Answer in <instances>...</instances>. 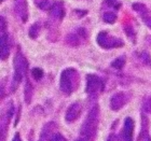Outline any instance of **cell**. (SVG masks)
Here are the masks:
<instances>
[{"label": "cell", "instance_id": "6da1fadb", "mask_svg": "<svg viewBox=\"0 0 151 141\" xmlns=\"http://www.w3.org/2000/svg\"><path fill=\"white\" fill-rule=\"evenodd\" d=\"M98 120H99V109L97 106H95L90 110L81 129L82 135L84 136L86 140H92L95 137V134L97 130Z\"/></svg>", "mask_w": 151, "mask_h": 141}, {"label": "cell", "instance_id": "7a4b0ae2", "mask_svg": "<svg viewBox=\"0 0 151 141\" xmlns=\"http://www.w3.org/2000/svg\"><path fill=\"white\" fill-rule=\"evenodd\" d=\"M79 82L78 72L73 68L64 70L60 74V91L63 92L65 95H70L73 92Z\"/></svg>", "mask_w": 151, "mask_h": 141}, {"label": "cell", "instance_id": "3957f363", "mask_svg": "<svg viewBox=\"0 0 151 141\" xmlns=\"http://www.w3.org/2000/svg\"><path fill=\"white\" fill-rule=\"evenodd\" d=\"M27 68H28V65L25 57L23 56L21 52H17L14 57V77L12 82V91H15L22 80L26 77Z\"/></svg>", "mask_w": 151, "mask_h": 141}, {"label": "cell", "instance_id": "277c9868", "mask_svg": "<svg viewBox=\"0 0 151 141\" xmlns=\"http://www.w3.org/2000/svg\"><path fill=\"white\" fill-rule=\"evenodd\" d=\"M97 43L104 49H114L123 45V41L119 38L109 35L106 31H101L97 36Z\"/></svg>", "mask_w": 151, "mask_h": 141}, {"label": "cell", "instance_id": "5b68a950", "mask_svg": "<svg viewBox=\"0 0 151 141\" xmlns=\"http://www.w3.org/2000/svg\"><path fill=\"white\" fill-rule=\"evenodd\" d=\"M104 89V81L96 74H88L86 77V93L90 96H96Z\"/></svg>", "mask_w": 151, "mask_h": 141}, {"label": "cell", "instance_id": "8992f818", "mask_svg": "<svg viewBox=\"0 0 151 141\" xmlns=\"http://www.w3.org/2000/svg\"><path fill=\"white\" fill-rule=\"evenodd\" d=\"M1 59L4 60L8 58L10 54V41H9V36L6 32V21L4 17L1 16Z\"/></svg>", "mask_w": 151, "mask_h": 141}, {"label": "cell", "instance_id": "52a82bcc", "mask_svg": "<svg viewBox=\"0 0 151 141\" xmlns=\"http://www.w3.org/2000/svg\"><path fill=\"white\" fill-rule=\"evenodd\" d=\"M14 12L19 16L23 23L28 19V6L26 0H14Z\"/></svg>", "mask_w": 151, "mask_h": 141}, {"label": "cell", "instance_id": "ba28073f", "mask_svg": "<svg viewBox=\"0 0 151 141\" xmlns=\"http://www.w3.org/2000/svg\"><path fill=\"white\" fill-rule=\"evenodd\" d=\"M129 101V95L125 93H116L110 99V108L114 111L120 110Z\"/></svg>", "mask_w": 151, "mask_h": 141}, {"label": "cell", "instance_id": "9c48e42d", "mask_svg": "<svg viewBox=\"0 0 151 141\" xmlns=\"http://www.w3.org/2000/svg\"><path fill=\"white\" fill-rule=\"evenodd\" d=\"M133 10L138 12L139 15L142 16L144 23L151 29V14L149 12V10L147 9V6L145 4H142V3L135 2L133 3Z\"/></svg>", "mask_w": 151, "mask_h": 141}, {"label": "cell", "instance_id": "30bf717a", "mask_svg": "<svg viewBox=\"0 0 151 141\" xmlns=\"http://www.w3.org/2000/svg\"><path fill=\"white\" fill-rule=\"evenodd\" d=\"M85 38H86V31H85V29L79 28V29H77L75 32L70 34V35L66 38L67 39L66 42L69 44V45H71V47H78L82 39H85Z\"/></svg>", "mask_w": 151, "mask_h": 141}, {"label": "cell", "instance_id": "8fae6325", "mask_svg": "<svg viewBox=\"0 0 151 141\" xmlns=\"http://www.w3.org/2000/svg\"><path fill=\"white\" fill-rule=\"evenodd\" d=\"M81 111L82 106L80 102H73V104H70L66 112V121L67 122H73L81 114Z\"/></svg>", "mask_w": 151, "mask_h": 141}, {"label": "cell", "instance_id": "7c38bea8", "mask_svg": "<svg viewBox=\"0 0 151 141\" xmlns=\"http://www.w3.org/2000/svg\"><path fill=\"white\" fill-rule=\"evenodd\" d=\"M133 129H134V122L131 117H127L124 121V127L122 132L123 141H133Z\"/></svg>", "mask_w": 151, "mask_h": 141}, {"label": "cell", "instance_id": "4fadbf2b", "mask_svg": "<svg viewBox=\"0 0 151 141\" xmlns=\"http://www.w3.org/2000/svg\"><path fill=\"white\" fill-rule=\"evenodd\" d=\"M50 15L53 19L60 21L65 15V9H64V4L62 1H56L52 4L50 9Z\"/></svg>", "mask_w": 151, "mask_h": 141}, {"label": "cell", "instance_id": "5bb4252c", "mask_svg": "<svg viewBox=\"0 0 151 141\" xmlns=\"http://www.w3.org/2000/svg\"><path fill=\"white\" fill-rule=\"evenodd\" d=\"M35 1V4L40 8L41 10H50L52 4H51V0H34Z\"/></svg>", "mask_w": 151, "mask_h": 141}, {"label": "cell", "instance_id": "9a60e30c", "mask_svg": "<svg viewBox=\"0 0 151 141\" xmlns=\"http://www.w3.org/2000/svg\"><path fill=\"white\" fill-rule=\"evenodd\" d=\"M103 19L108 24H113L116 21V14L114 12H105Z\"/></svg>", "mask_w": 151, "mask_h": 141}, {"label": "cell", "instance_id": "2e32d148", "mask_svg": "<svg viewBox=\"0 0 151 141\" xmlns=\"http://www.w3.org/2000/svg\"><path fill=\"white\" fill-rule=\"evenodd\" d=\"M124 65H125V57L124 56L118 57L116 59H114L112 63H111V66H112L113 68H116V69H121V68H123Z\"/></svg>", "mask_w": 151, "mask_h": 141}, {"label": "cell", "instance_id": "e0dca14e", "mask_svg": "<svg viewBox=\"0 0 151 141\" xmlns=\"http://www.w3.org/2000/svg\"><path fill=\"white\" fill-rule=\"evenodd\" d=\"M39 34H40V26L38 23H36L29 29V37L32 38V39H36L39 36Z\"/></svg>", "mask_w": 151, "mask_h": 141}, {"label": "cell", "instance_id": "ac0fdd59", "mask_svg": "<svg viewBox=\"0 0 151 141\" xmlns=\"http://www.w3.org/2000/svg\"><path fill=\"white\" fill-rule=\"evenodd\" d=\"M104 4L105 6H112L116 10L120 9V6H121V3L119 1H116V0H105Z\"/></svg>", "mask_w": 151, "mask_h": 141}, {"label": "cell", "instance_id": "d6986e66", "mask_svg": "<svg viewBox=\"0 0 151 141\" xmlns=\"http://www.w3.org/2000/svg\"><path fill=\"white\" fill-rule=\"evenodd\" d=\"M32 78L36 79V80H40L42 78V75H43V71L41 69H39V68H34L32 70Z\"/></svg>", "mask_w": 151, "mask_h": 141}, {"label": "cell", "instance_id": "ffe728a7", "mask_svg": "<svg viewBox=\"0 0 151 141\" xmlns=\"http://www.w3.org/2000/svg\"><path fill=\"white\" fill-rule=\"evenodd\" d=\"M139 57L142 58V63H145V65H149V66H151V57L148 53L142 52V53H140V56Z\"/></svg>", "mask_w": 151, "mask_h": 141}, {"label": "cell", "instance_id": "44dd1931", "mask_svg": "<svg viewBox=\"0 0 151 141\" xmlns=\"http://www.w3.org/2000/svg\"><path fill=\"white\" fill-rule=\"evenodd\" d=\"M144 109L146 112L151 113V96H148L144 100Z\"/></svg>", "mask_w": 151, "mask_h": 141}, {"label": "cell", "instance_id": "7402d4cb", "mask_svg": "<svg viewBox=\"0 0 151 141\" xmlns=\"http://www.w3.org/2000/svg\"><path fill=\"white\" fill-rule=\"evenodd\" d=\"M125 34H126L127 36H129V37L134 38V36H135V32H134V30H133L132 26L127 25V27L125 28Z\"/></svg>", "mask_w": 151, "mask_h": 141}, {"label": "cell", "instance_id": "603a6c76", "mask_svg": "<svg viewBox=\"0 0 151 141\" xmlns=\"http://www.w3.org/2000/svg\"><path fill=\"white\" fill-rule=\"evenodd\" d=\"M52 141H66V139L64 138V137H63L62 135H60V134H57V135H55V136L53 137Z\"/></svg>", "mask_w": 151, "mask_h": 141}, {"label": "cell", "instance_id": "cb8c5ba5", "mask_svg": "<svg viewBox=\"0 0 151 141\" xmlns=\"http://www.w3.org/2000/svg\"><path fill=\"white\" fill-rule=\"evenodd\" d=\"M13 141H22V140H21V138H19V135H15V137L13 138Z\"/></svg>", "mask_w": 151, "mask_h": 141}, {"label": "cell", "instance_id": "d4e9b609", "mask_svg": "<svg viewBox=\"0 0 151 141\" xmlns=\"http://www.w3.org/2000/svg\"><path fill=\"white\" fill-rule=\"evenodd\" d=\"M76 141H86V139H82V138H79V139H77Z\"/></svg>", "mask_w": 151, "mask_h": 141}, {"label": "cell", "instance_id": "484cf974", "mask_svg": "<svg viewBox=\"0 0 151 141\" xmlns=\"http://www.w3.org/2000/svg\"><path fill=\"white\" fill-rule=\"evenodd\" d=\"M1 1H3V0H1Z\"/></svg>", "mask_w": 151, "mask_h": 141}]
</instances>
